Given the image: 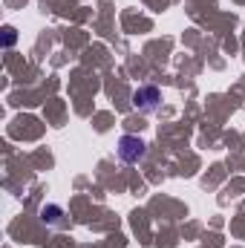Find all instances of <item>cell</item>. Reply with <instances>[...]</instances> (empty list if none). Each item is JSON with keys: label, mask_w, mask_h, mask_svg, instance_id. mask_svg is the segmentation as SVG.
Here are the masks:
<instances>
[{"label": "cell", "mask_w": 245, "mask_h": 248, "mask_svg": "<svg viewBox=\"0 0 245 248\" xmlns=\"http://www.w3.org/2000/svg\"><path fill=\"white\" fill-rule=\"evenodd\" d=\"M144 153H147V144H144L138 136H122V139H119V159H122L124 165L141 162Z\"/></svg>", "instance_id": "cell-1"}, {"label": "cell", "mask_w": 245, "mask_h": 248, "mask_svg": "<svg viewBox=\"0 0 245 248\" xmlns=\"http://www.w3.org/2000/svg\"><path fill=\"white\" fill-rule=\"evenodd\" d=\"M159 104H162V93H159V87H153V84H144V87H138V90L133 93V107L141 110V113H156Z\"/></svg>", "instance_id": "cell-2"}, {"label": "cell", "mask_w": 245, "mask_h": 248, "mask_svg": "<svg viewBox=\"0 0 245 248\" xmlns=\"http://www.w3.org/2000/svg\"><path fill=\"white\" fill-rule=\"evenodd\" d=\"M41 217H44V222L61 225V219H58V217H61V208H55V205H52V208H44V211H41Z\"/></svg>", "instance_id": "cell-3"}, {"label": "cell", "mask_w": 245, "mask_h": 248, "mask_svg": "<svg viewBox=\"0 0 245 248\" xmlns=\"http://www.w3.org/2000/svg\"><path fill=\"white\" fill-rule=\"evenodd\" d=\"M6 44H15V29L12 26H6Z\"/></svg>", "instance_id": "cell-4"}]
</instances>
